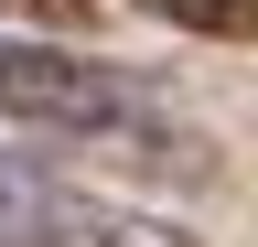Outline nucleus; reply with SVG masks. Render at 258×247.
<instances>
[{"label": "nucleus", "mask_w": 258, "mask_h": 247, "mask_svg": "<svg viewBox=\"0 0 258 247\" xmlns=\"http://www.w3.org/2000/svg\"><path fill=\"white\" fill-rule=\"evenodd\" d=\"M129 11H161V22L215 33V43H247V33H258V0H129Z\"/></svg>", "instance_id": "39448f33"}, {"label": "nucleus", "mask_w": 258, "mask_h": 247, "mask_svg": "<svg viewBox=\"0 0 258 247\" xmlns=\"http://www.w3.org/2000/svg\"><path fill=\"white\" fill-rule=\"evenodd\" d=\"M76 247H205V236L161 226V215H118V204H86V226H76Z\"/></svg>", "instance_id": "20e7f679"}, {"label": "nucleus", "mask_w": 258, "mask_h": 247, "mask_svg": "<svg viewBox=\"0 0 258 247\" xmlns=\"http://www.w3.org/2000/svg\"><path fill=\"white\" fill-rule=\"evenodd\" d=\"M0 22L32 43H86L97 22H108V0H0Z\"/></svg>", "instance_id": "7ed1b4c3"}, {"label": "nucleus", "mask_w": 258, "mask_h": 247, "mask_svg": "<svg viewBox=\"0 0 258 247\" xmlns=\"http://www.w3.org/2000/svg\"><path fill=\"white\" fill-rule=\"evenodd\" d=\"M86 226V194L43 161H22V150H0V247H76Z\"/></svg>", "instance_id": "f03ea898"}, {"label": "nucleus", "mask_w": 258, "mask_h": 247, "mask_svg": "<svg viewBox=\"0 0 258 247\" xmlns=\"http://www.w3.org/2000/svg\"><path fill=\"white\" fill-rule=\"evenodd\" d=\"M0 118L54 129V140H118L129 118H151V86L129 65H108V54H86V43L0 33Z\"/></svg>", "instance_id": "f257e3e1"}]
</instances>
